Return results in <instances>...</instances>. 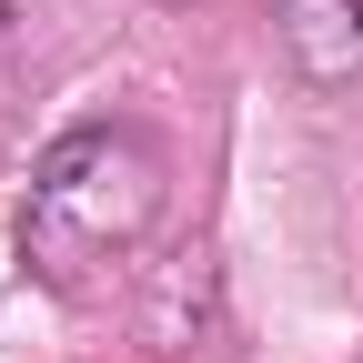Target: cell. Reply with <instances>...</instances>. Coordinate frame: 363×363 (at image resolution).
<instances>
[{
  "label": "cell",
  "mask_w": 363,
  "mask_h": 363,
  "mask_svg": "<svg viewBox=\"0 0 363 363\" xmlns=\"http://www.w3.org/2000/svg\"><path fill=\"white\" fill-rule=\"evenodd\" d=\"M172 192V162L142 121H81L61 131L30 172V202H21V252L40 283H91V272H121L131 252L152 242Z\"/></svg>",
  "instance_id": "obj_1"
},
{
  "label": "cell",
  "mask_w": 363,
  "mask_h": 363,
  "mask_svg": "<svg viewBox=\"0 0 363 363\" xmlns=\"http://www.w3.org/2000/svg\"><path fill=\"white\" fill-rule=\"evenodd\" d=\"M283 40H293V61L303 81H363V0H283Z\"/></svg>",
  "instance_id": "obj_2"
}]
</instances>
